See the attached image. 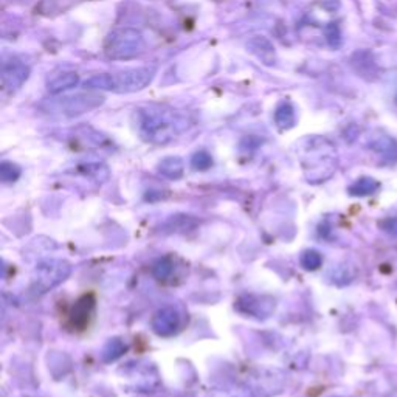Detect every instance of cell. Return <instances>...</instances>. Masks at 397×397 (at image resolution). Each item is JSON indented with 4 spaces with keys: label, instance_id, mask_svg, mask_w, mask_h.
<instances>
[{
    "label": "cell",
    "instance_id": "cell-1",
    "mask_svg": "<svg viewBox=\"0 0 397 397\" xmlns=\"http://www.w3.org/2000/svg\"><path fill=\"white\" fill-rule=\"evenodd\" d=\"M138 126L144 140L155 144L173 142L186 128V119L165 106H146L138 110Z\"/></svg>",
    "mask_w": 397,
    "mask_h": 397
},
{
    "label": "cell",
    "instance_id": "cell-2",
    "mask_svg": "<svg viewBox=\"0 0 397 397\" xmlns=\"http://www.w3.org/2000/svg\"><path fill=\"white\" fill-rule=\"evenodd\" d=\"M107 58L115 61L134 59L144 52V37L135 28H119L107 36L104 43Z\"/></svg>",
    "mask_w": 397,
    "mask_h": 397
},
{
    "label": "cell",
    "instance_id": "cell-3",
    "mask_svg": "<svg viewBox=\"0 0 397 397\" xmlns=\"http://www.w3.org/2000/svg\"><path fill=\"white\" fill-rule=\"evenodd\" d=\"M72 273V266L64 260H47L36 266L31 278V292L43 295L64 282Z\"/></svg>",
    "mask_w": 397,
    "mask_h": 397
},
{
    "label": "cell",
    "instance_id": "cell-4",
    "mask_svg": "<svg viewBox=\"0 0 397 397\" xmlns=\"http://www.w3.org/2000/svg\"><path fill=\"white\" fill-rule=\"evenodd\" d=\"M155 77L154 67H135L113 75V92L134 93L140 92L153 83Z\"/></svg>",
    "mask_w": 397,
    "mask_h": 397
},
{
    "label": "cell",
    "instance_id": "cell-5",
    "mask_svg": "<svg viewBox=\"0 0 397 397\" xmlns=\"http://www.w3.org/2000/svg\"><path fill=\"white\" fill-rule=\"evenodd\" d=\"M104 103V97L99 95L97 92H83V93H75V95L62 97L56 107L58 110L66 117H79L83 113L90 112L93 109H97L101 104Z\"/></svg>",
    "mask_w": 397,
    "mask_h": 397
},
{
    "label": "cell",
    "instance_id": "cell-6",
    "mask_svg": "<svg viewBox=\"0 0 397 397\" xmlns=\"http://www.w3.org/2000/svg\"><path fill=\"white\" fill-rule=\"evenodd\" d=\"M275 307L276 302L272 297L258 293L241 295L235 302V309L239 313L256 320H267L269 317H272Z\"/></svg>",
    "mask_w": 397,
    "mask_h": 397
},
{
    "label": "cell",
    "instance_id": "cell-7",
    "mask_svg": "<svg viewBox=\"0 0 397 397\" xmlns=\"http://www.w3.org/2000/svg\"><path fill=\"white\" fill-rule=\"evenodd\" d=\"M30 77V67L16 56L3 62L2 67V84L8 92L21 89Z\"/></svg>",
    "mask_w": 397,
    "mask_h": 397
},
{
    "label": "cell",
    "instance_id": "cell-8",
    "mask_svg": "<svg viewBox=\"0 0 397 397\" xmlns=\"http://www.w3.org/2000/svg\"><path fill=\"white\" fill-rule=\"evenodd\" d=\"M180 326V315L174 306H163L154 313L151 327L159 337H171Z\"/></svg>",
    "mask_w": 397,
    "mask_h": 397
},
{
    "label": "cell",
    "instance_id": "cell-9",
    "mask_svg": "<svg viewBox=\"0 0 397 397\" xmlns=\"http://www.w3.org/2000/svg\"><path fill=\"white\" fill-rule=\"evenodd\" d=\"M95 295L93 293H86L81 297L77 302H75L72 311H70V325L75 329L83 331L84 327L89 325V321L95 311Z\"/></svg>",
    "mask_w": 397,
    "mask_h": 397
},
{
    "label": "cell",
    "instance_id": "cell-10",
    "mask_svg": "<svg viewBox=\"0 0 397 397\" xmlns=\"http://www.w3.org/2000/svg\"><path fill=\"white\" fill-rule=\"evenodd\" d=\"M247 48L251 55H255L262 64L273 66L276 62V53L273 43L264 36H253L247 42Z\"/></svg>",
    "mask_w": 397,
    "mask_h": 397
},
{
    "label": "cell",
    "instance_id": "cell-11",
    "mask_svg": "<svg viewBox=\"0 0 397 397\" xmlns=\"http://www.w3.org/2000/svg\"><path fill=\"white\" fill-rule=\"evenodd\" d=\"M78 84H79V75L77 72H62L48 79L47 89L52 95H59V93L75 89Z\"/></svg>",
    "mask_w": 397,
    "mask_h": 397
},
{
    "label": "cell",
    "instance_id": "cell-12",
    "mask_svg": "<svg viewBox=\"0 0 397 397\" xmlns=\"http://www.w3.org/2000/svg\"><path fill=\"white\" fill-rule=\"evenodd\" d=\"M369 148L374 151V153L380 154L382 159L388 163H396L397 162V142L394 138L388 135H379L373 138V142L369 143Z\"/></svg>",
    "mask_w": 397,
    "mask_h": 397
},
{
    "label": "cell",
    "instance_id": "cell-13",
    "mask_svg": "<svg viewBox=\"0 0 397 397\" xmlns=\"http://www.w3.org/2000/svg\"><path fill=\"white\" fill-rule=\"evenodd\" d=\"M275 123L281 130H287L293 128L295 124V109L291 101L282 99L275 109Z\"/></svg>",
    "mask_w": 397,
    "mask_h": 397
},
{
    "label": "cell",
    "instance_id": "cell-14",
    "mask_svg": "<svg viewBox=\"0 0 397 397\" xmlns=\"http://www.w3.org/2000/svg\"><path fill=\"white\" fill-rule=\"evenodd\" d=\"M185 171V163L180 157H166L159 163V173L163 177L177 180L184 175Z\"/></svg>",
    "mask_w": 397,
    "mask_h": 397
},
{
    "label": "cell",
    "instance_id": "cell-15",
    "mask_svg": "<svg viewBox=\"0 0 397 397\" xmlns=\"http://www.w3.org/2000/svg\"><path fill=\"white\" fill-rule=\"evenodd\" d=\"M128 352V345L124 343L122 338H112L104 345L103 352H101V358L106 363H112L118 360L119 357H123Z\"/></svg>",
    "mask_w": 397,
    "mask_h": 397
},
{
    "label": "cell",
    "instance_id": "cell-16",
    "mask_svg": "<svg viewBox=\"0 0 397 397\" xmlns=\"http://www.w3.org/2000/svg\"><path fill=\"white\" fill-rule=\"evenodd\" d=\"M380 188V184L373 177H360L356 180L354 184L349 186V194L351 196L356 197H367L371 196V194L377 193V190Z\"/></svg>",
    "mask_w": 397,
    "mask_h": 397
},
{
    "label": "cell",
    "instance_id": "cell-17",
    "mask_svg": "<svg viewBox=\"0 0 397 397\" xmlns=\"http://www.w3.org/2000/svg\"><path fill=\"white\" fill-rule=\"evenodd\" d=\"M351 64L352 67L356 68L358 75H362V77H369V75H374L376 73V64H374V59H373V55L369 52H358L354 56H352L351 59Z\"/></svg>",
    "mask_w": 397,
    "mask_h": 397
},
{
    "label": "cell",
    "instance_id": "cell-18",
    "mask_svg": "<svg viewBox=\"0 0 397 397\" xmlns=\"http://www.w3.org/2000/svg\"><path fill=\"white\" fill-rule=\"evenodd\" d=\"M86 90H112L113 92V75L99 73L89 78L84 83Z\"/></svg>",
    "mask_w": 397,
    "mask_h": 397
},
{
    "label": "cell",
    "instance_id": "cell-19",
    "mask_svg": "<svg viewBox=\"0 0 397 397\" xmlns=\"http://www.w3.org/2000/svg\"><path fill=\"white\" fill-rule=\"evenodd\" d=\"M173 270H174V262L169 256H163L153 264V275L154 278H157L159 281L168 280L169 276L173 275Z\"/></svg>",
    "mask_w": 397,
    "mask_h": 397
},
{
    "label": "cell",
    "instance_id": "cell-20",
    "mask_svg": "<svg viewBox=\"0 0 397 397\" xmlns=\"http://www.w3.org/2000/svg\"><path fill=\"white\" fill-rule=\"evenodd\" d=\"M300 262L302 269L313 272V270H318L323 266V256H321V253L317 250H306L301 253Z\"/></svg>",
    "mask_w": 397,
    "mask_h": 397
},
{
    "label": "cell",
    "instance_id": "cell-21",
    "mask_svg": "<svg viewBox=\"0 0 397 397\" xmlns=\"http://www.w3.org/2000/svg\"><path fill=\"white\" fill-rule=\"evenodd\" d=\"M197 225V220L191 216H173L168 220L166 226L173 231H188Z\"/></svg>",
    "mask_w": 397,
    "mask_h": 397
},
{
    "label": "cell",
    "instance_id": "cell-22",
    "mask_svg": "<svg viewBox=\"0 0 397 397\" xmlns=\"http://www.w3.org/2000/svg\"><path fill=\"white\" fill-rule=\"evenodd\" d=\"M21 168H19L16 163L12 162H2V165H0V179L5 184H12V182H16L19 177H21Z\"/></svg>",
    "mask_w": 397,
    "mask_h": 397
},
{
    "label": "cell",
    "instance_id": "cell-23",
    "mask_svg": "<svg viewBox=\"0 0 397 397\" xmlns=\"http://www.w3.org/2000/svg\"><path fill=\"white\" fill-rule=\"evenodd\" d=\"M210 397H253L249 388L244 387H225L222 389H214Z\"/></svg>",
    "mask_w": 397,
    "mask_h": 397
},
{
    "label": "cell",
    "instance_id": "cell-24",
    "mask_svg": "<svg viewBox=\"0 0 397 397\" xmlns=\"http://www.w3.org/2000/svg\"><path fill=\"white\" fill-rule=\"evenodd\" d=\"M191 166L196 169V171H206L213 166V159L211 155L206 153V151H199L193 155L191 159Z\"/></svg>",
    "mask_w": 397,
    "mask_h": 397
},
{
    "label": "cell",
    "instance_id": "cell-25",
    "mask_svg": "<svg viewBox=\"0 0 397 397\" xmlns=\"http://www.w3.org/2000/svg\"><path fill=\"white\" fill-rule=\"evenodd\" d=\"M326 33V39L329 42V46L337 48L340 46V42H342V35H340V30L336 23H329L325 30Z\"/></svg>",
    "mask_w": 397,
    "mask_h": 397
},
{
    "label": "cell",
    "instance_id": "cell-26",
    "mask_svg": "<svg viewBox=\"0 0 397 397\" xmlns=\"http://www.w3.org/2000/svg\"><path fill=\"white\" fill-rule=\"evenodd\" d=\"M380 229L387 233V235L397 238V217H387L379 222Z\"/></svg>",
    "mask_w": 397,
    "mask_h": 397
}]
</instances>
